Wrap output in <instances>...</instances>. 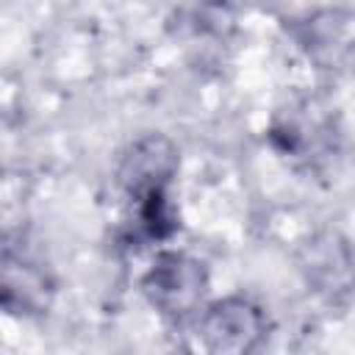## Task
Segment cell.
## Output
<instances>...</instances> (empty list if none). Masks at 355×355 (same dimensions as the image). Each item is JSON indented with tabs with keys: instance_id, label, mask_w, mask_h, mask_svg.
I'll return each mask as SVG.
<instances>
[{
	"instance_id": "obj_1",
	"label": "cell",
	"mask_w": 355,
	"mask_h": 355,
	"mask_svg": "<svg viewBox=\"0 0 355 355\" xmlns=\"http://www.w3.org/2000/svg\"><path fill=\"white\" fill-rule=\"evenodd\" d=\"M144 291L150 302L164 313H186L200 302L205 291V269L189 255L166 252L147 272Z\"/></svg>"
},
{
	"instance_id": "obj_2",
	"label": "cell",
	"mask_w": 355,
	"mask_h": 355,
	"mask_svg": "<svg viewBox=\"0 0 355 355\" xmlns=\"http://www.w3.org/2000/svg\"><path fill=\"white\" fill-rule=\"evenodd\" d=\"M202 338L219 355H250L266 338V319L261 308L233 297L205 313Z\"/></svg>"
}]
</instances>
